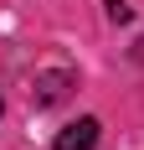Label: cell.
<instances>
[{
  "instance_id": "5b68a950",
  "label": "cell",
  "mask_w": 144,
  "mask_h": 150,
  "mask_svg": "<svg viewBox=\"0 0 144 150\" xmlns=\"http://www.w3.org/2000/svg\"><path fill=\"white\" fill-rule=\"evenodd\" d=\"M0 109H5V98H0Z\"/></svg>"
},
{
  "instance_id": "7a4b0ae2",
  "label": "cell",
  "mask_w": 144,
  "mask_h": 150,
  "mask_svg": "<svg viewBox=\"0 0 144 150\" xmlns=\"http://www.w3.org/2000/svg\"><path fill=\"white\" fill-rule=\"evenodd\" d=\"M52 150H98V119L82 114L77 124H67V129L57 135V145H52Z\"/></svg>"
},
{
  "instance_id": "3957f363",
  "label": "cell",
  "mask_w": 144,
  "mask_h": 150,
  "mask_svg": "<svg viewBox=\"0 0 144 150\" xmlns=\"http://www.w3.org/2000/svg\"><path fill=\"white\" fill-rule=\"evenodd\" d=\"M108 21H134V11H129V0H108Z\"/></svg>"
},
{
  "instance_id": "6da1fadb",
  "label": "cell",
  "mask_w": 144,
  "mask_h": 150,
  "mask_svg": "<svg viewBox=\"0 0 144 150\" xmlns=\"http://www.w3.org/2000/svg\"><path fill=\"white\" fill-rule=\"evenodd\" d=\"M67 88H72V73H67V67L36 73V78H31V104H36V109H46V104H62V98H67Z\"/></svg>"
},
{
  "instance_id": "277c9868",
  "label": "cell",
  "mask_w": 144,
  "mask_h": 150,
  "mask_svg": "<svg viewBox=\"0 0 144 150\" xmlns=\"http://www.w3.org/2000/svg\"><path fill=\"white\" fill-rule=\"evenodd\" d=\"M139 62H144V42H139Z\"/></svg>"
}]
</instances>
